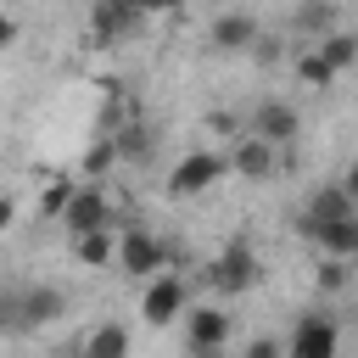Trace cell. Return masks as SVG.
Here are the masks:
<instances>
[{"instance_id": "13", "label": "cell", "mask_w": 358, "mask_h": 358, "mask_svg": "<svg viewBox=\"0 0 358 358\" xmlns=\"http://www.w3.org/2000/svg\"><path fill=\"white\" fill-rule=\"evenodd\" d=\"M313 246H319V257H347V263H358V213L324 224V229L313 235Z\"/></svg>"}, {"instance_id": "4", "label": "cell", "mask_w": 358, "mask_h": 358, "mask_svg": "<svg viewBox=\"0 0 358 358\" xmlns=\"http://www.w3.org/2000/svg\"><path fill=\"white\" fill-rule=\"evenodd\" d=\"M173 257H179V252H173V246H162L151 229H123V235H117V268H123V274H134V280H157Z\"/></svg>"}, {"instance_id": "19", "label": "cell", "mask_w": 358, "mask_h": 358, "mask_svg": "<svg viewBox=\"0 0 358 358\" xmlns=\"http://www.w3.org/2000/svg\"><path fill=\"white\" fill-rule=\"evenodd\" d=\"M296 78H302V84H313V90H330V84H336V67L324 62V50H319V45H308V50L296 56Z\"/></svg>"}, {"instance_id": "5", "label": "cell", "mask_w": 358, "mask_h": 358, "mask_svg": "<svg viewBox=\"0 0 358 358\" xmlns=\"http://www.w3.org/2000/svg\"><path fill=\"white\" fill-rule=\"evenodd\" d=\"M352 213H358V201H352V190H347V185H319V190L302 201V213H296V235H302V241H313L324 224L352 218Z\"/></svg>"}, {"instance_id": "18", "label": "cell", "mask_w": 358, "mask_h": 358, "mask_svg": "<svg viewBox=\"0 0 358 358\" xmlns=\"http://www.w3.org/2000/svg\"><path fill=\"white\" fill-rule=\"evenodd\" d=\"M112 140H117L123 162H151V151H157V134H151V129H145L140 117H134V123H123V129H117Z\"/></svg>"}, {"instance_id": "22", "label": "cell", "mask_w": 358, "mask_h": 358, "mask_svg": "<svg viewBox=\"0 0 358 358\" xmlns=\"http://www.w3.org/2000/svg\"><path fill=\"white\" fill-rule=\"evenodd\" d=\"M347 280H352V263H347V257H319V268H313V285H319L324 296L347 291Z\"/></svg>"}, {"instance_id": "9", "label": "cell", "mask_w": 358, "mask_h": 358, "mask_svg": "<svg viewBox=\"0 0 358 358\" xmlns=\"http://www.w3.org/2000/svg\"><path fill=\"white\" fill-rule=\"evenodd\" d=\"M229 168H235L246 185H263V179H274V168H280V145L246 129V134L229 145Z\"/></svg>"}, {"instance_id": "6", "label": "cell", "mask_w": 358, "mask_h": 358, "mask_svg": "<svg viewBox=\"0 0 358 358\" xmlns=\"http://www.w3.org/2000/svg\"><path fill=\"white\" fill-rule=\"evenodd\" d=\"M229 330H235V319H229L218 302L185 308V347H190V358H196V352H224V347H229Z\"/></svg>"}, {"instance_id": "8", "label": "cell", "mask_w": 358, "mask_h": 358, "mask_svg": "<svg viewBox=\"0 0 358 358\" xmlns=\"http://www.w3.org/2000/svg\"><path fill=\"white\" fill-rule=\"evenodd\" d=\"M185 308H190V291H185V280H179V274H157V280L145 285V296H140V319H145L151 330L173 324Z\"/></svg>"}, {"instance_id": "27", "label": "cell", "mask_w": 358, "mask_h": 358, "mask_svg": "<svg viewBox=\"0 0 358 358\" xmlns=\"http://www.w3.org/2000/svg\"><path fill=\"white\" fill-rule=\"evenodd\" d=\"M341 185H347V190H352V201H358V162H352V173H347Z\"/></svg>"}, {"instance_id": "7", "label": "cell", "mask_w": 358, "mask_h": 358, "mask_svg": "<svg viewBox=\"0 0 358 358\" xmlns=\"http://www.w3.org/2000/svg\"><path fill=\"white\" fill-rule=\"evenodd\" d=\"M336 347H341V330L330 313H302L285 336V358H336Z\"/></svg>"}, {"instance_id": "23", "label": "cell", "mask_w": 358, "mask_h": 358, "mask_svg": "<svg viewBox=\"0 0 358 358\" xmlns=\"http://www.w3.org/2000/svg\"><path fill=\"white\" fill-rule=\"evenodd\" d=\"M73 196H78V179H50V190L39 196V218H62Z\"/></svg>"}, {"instance_id": "21", "label": "cell", "mask_w": 358, "mask_h": 358, "mask_svg": "<svg viewBox=\"0 0 358 358\" xmlns=\"http://www.w3.org/2000/svg\"><path fill=\"white\" fill-rule=\"evenodd\" d=\"M319 50H324V62H330L336 73H347V67L358 62V34L336 28V34H324V39H319Z\"/></svg>"}, {"instance_id": "17", "label": "cell", "mask_w": 358, "mask_h": 358, "mask_svg": "<svg viewBox=\"0 0 358 358\" xmlns=\"http://www.w3.org/2000/svg\"><path fill=\"white\" fill-rule=\"evenodd\" d=\"M140 22V11L129 6V0H101V11H95V39H117V34H129Z\"/></svg>"}, {"instance_id": "3", "label": "cell", "mask_w": 358, "mask_h": 358, "mask_svg": "<svg viewBox=\"0 0 358 358\" xmlns=\"http://www.w3.org/2000/svg\"><path fill=\"white\" fill-rule=\"evenodd\" d=\"M224 173H235V168H229V151H190V157L173 162L168 196H173V201H179V196H201V190H213Z\"/></svg>"}, {"instance_id": "15", "label": "cell", "mask_w": 358, "mask_h": 358, "mask_svg": "<svg viewBox=\"0 0 358 358\" xmlns=\"http://www.w3.org/2000/svg\"><path fill=\"white\" fill-rule=\"evenodd\" d=\"M78 352H84V358H129V330H123L117 319H106V324H95V330L84 336Z\"/></svg>"}, {"instance_id": "14", "label": "cell", "mask_w": 358, "mask_h": 358, "mask_svg": "<svg viewBox=\"0 0 358 358\" xmlns=\"http://www.w3.org/2000/svg\"><path fill=\"white\" fill-rule=\"evenodd\" d=\"M73 257H78L84 268H106V263H117V235H112V229L73 235Z\"/></svg>"}, {"instance_id": "10", "label": "cell", "mask_w": 358, "mask_h": 358, "mask_svg": "<svg viewBox=\"0 0 358 358\" xmlns=\"http://www.w3.org/2000/svg\"><path fill=\"white\" fill-rule=\"evenodd\" d=\"M246 129H252V134H263V140H274V145H291V140L302 134V117H296V106H291V101L268 95V101H257V106H252Z\"/></svg>"}, {"instance_id": "2", "label": "cell", "mask_w": 358, "mask_h": 358, "mask_svg": "<svg viewBox=\"0 0 358 358\" xmlns=\"http://www.w3.org/2000/svg\"><path fill=\"white\" fill-rule=\"evenodd\" d=\"M263 280V257H257V246L252 241H224V252L207 263V285L218 291V296H241V291H252Z\"/></svg>"}, {"instance_id": "26", "label": "cell", "mask_w": 358, "mask_h": 358, "mask_svg": "<svg viewBox=\"0 0 358 358\" xmlns=\"http://www.w3.org/2000/svg\"><path fill=\"white\" fill-rule=\"evenodd\" d=\"M129 6H134V11H173L179 0H129Z\"/></svg>"}, {"instance_id": "12", "label": "cell", "mask_w": 358, "mask_h": 358, "mask_svg": "<svg viewBox=\"0 0 358 358\" xmlns=\"http://www.w3.org/2000/svg\"><path fill=\"white\" fill-rule=\"evenodd\" d=\"M207 39H213V50H229V56H241V50H257V17H246V11H218L213 17V28H207Z\"/></svg>"}, {"instance_id": "24", "label": "cell", "mask_w": 358, "mask_h": 358, "mask_svg": "<svg viewBox=\"0 0 358 358\" xmlns=\"http://www.w3.org/2000/svg\"><path fill=\"white\" fill-rule=\"evenodd\" d=\"M207 129H213V134H224V140H229V145H235V140H241V134H246V123H241V117H235V112H213V117H207Z\"/></svg>"}, {"instance_id": "11", "label": "cell", "mask_w": 358, "mask_h": 358, "mask_svg": "<svg viewBox=\"0 0 358 358\" xmlns=\"http://www.w3.org/2000/svg\"><path fill=\"white\" fill-rule=\"evenodd\" d=\"M62 224H67V235H90V229H112V201H106V190L90 179V185H78V196L67 201V213H62Z\"/></svg>"}, {"instance_id": "25", "label": "cell", "mask_w": 358, "mask_h": 358, "mask_svg": "<svg viewBox=\"0 0 358 358\" xmlns=\"http://www.w3.org/2000/svg\"><path fill=\"white\" fill-rule=\"evenodd\" d=\"M241 358H285V341H280V336H252Z\"/></svg>"}, {"instance_id": "16", "label": "cell", "mask_w": 358, "mask_h": 358, "mask_svg": "<svg viewBox=\"0 0 358 358\" xmlns=\"http://www.w3.org/2000/svg\"><path fill=\"white\" fill-rule=\"evenodd\" d=\"M291 28L296 34H313V45H319L324 34H336V0H302L296 17H291Z\"/></svg>"}, {"instance_id": "20", "label": "cell", "mask_w": 358, "mask_h": 358, "mask_svg": "<svg viewBox=\"0 0 358 358\" xmlns=\"http://www.w3.org/2000/svg\"><path fill=\"white\" fill-rule=\"evenodd\" d=\"M117 162H123L117 140H112V134H101V140H95L90 151H84V179H106V173H112Z\"/></svg>"}, {"instance_id": "1", "label": "cell", "mask_w": 358, "mask_h": 358, "mask_svg": "<svg viewBox=\"0 0 358 358\" xmlns=\"http://www.w3.org/2000/svg\"><path fill=\"white\" fill-rule=\"evenodd\" d=\"M62 313H67L62 285H11V291L0 296V319H6L11 336H22V330H45V324H56Z\"/></svg>"}]
</instances>
